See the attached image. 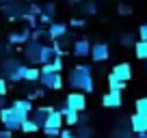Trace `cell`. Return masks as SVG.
<instances>
[{
    "instance_id": "44dd1931",
    "label": "cell",
    "mask_w": 147,
    "mask_h": 138,
    "mask_svg": "<svg viewBox=\"0 0 147 138\" xmlns=\"http://www.w3.org/2000/svg\"><path fill=\"white\" fill-rule=\"evenodd\" d=\"M61 69H63V60H61V56H56L52 63L41 65V74H46V71H61Z\"/></svg>"
},
{
    "instance_id": "277c9868",
    "label": "cell",
    "mask_w": 147,
    "mask_h": 138,
    "mask_svg": "<svg viewBox=\"0 0 147 138\" xmlns=\"http://www.w3.org/2000/svg\"><path fill=\"white\" fill-rule=\"evenodd\" d=\"M39 82H41V86H43V88H52V91H59V88L63 86L61 71H46V74H41Z\"/></svg>"
},
{
    "instance_id": "6da1fadb",
    "label": "cell",
    "mask_w": 147,
    "mask_h": 138,
    "mask_svg": "<svg viewBox=\"0 0 147 138\" xmlns=\"http://www.w3.org/2000/svg\"><path fill=\"white\" fill-rule=\"evenodd\" d=\"M69 86L74 91H82V93H91L93 91V74L89 65H76V67L69 71L67 78Z\"/></svg>"
},
{
    "instance_id": "e0dca14e",
    "label": "cell",
    "mask_w": 147,
    "mask_h": 138,
    "mask_svg": "<svg viewBox=\"0 0 147 138\" xmlns=\"http://www.w3.org/2000/svg\"><path fill=\"white\" fill-rule=\"evenodd\" d=\"M63 35H67V24L52 22L50 26H48V37L50 39H59V37H63Z\"/></svg>"
},
{
    "instance_id": "484cf974",
    "label": "cell",
    "mask_w": 147,
    "mask_h": 138,
    "mask_svg": "<svg viewBox=\"0 0 147 138\" xmlns=\"http://www.w3.org/2000/svg\"><path fill=\"white\" fill-rule=\"evenodd\" d=\"M113 138H134V132L130 129V125L128 127H117L113 132Z\"/></svg>"
},
{
    "instance_id": "603a6c76",
    "label": "cell",
    "mask_w": 147,
    "mask_h": 138,
    "mask_svg": "<svg viewBox=\"0 0 147 138\" xmlns=\"http://www.w3.org/2000/svg\"><path fill=\"white\" fill-rule=\"evenodd\" d=\"M39 78H41V69L26 67V74H24V80H26V82H37Z\"/></svg>"
},
{
    "instance_id": "f1b7e54d",
    "label": "cell",
    "mask_w": 147,
    "mask_h": 138,
    "mask_svg": "<svg viewBox=\"0 0 147 138\" xmlns=\"http://www.w3.org/2000/svg\"><path fill=\"white\" fill-rule=\"evenodd\" d=\"M54 11H56L54 2H48V5L43 7V9H41V13H46V15H52V17H54Z\"/></svg>"
},
{
    "instance_id": "9c48e42d",
    "label": "cell",
    "mask_w": 147,
    "mask_h": 138,
    "mask_svg": "<svg viewBox=\"0 0 147 138\" xmlns=\"http://www.w3.org/2000/svg\"><path fill=\"white\" fill-rule=\"evenodd\" d=\"M130 129H132L134 134H147V117L134 112L132 119H130Z\"/></svg>"
},
{
    "instance_id": "5b68a950",
    "label": "cell",
    "mask_w": 147,
    "mask_h": 138,
    "mask_svg": "<svg viewBox=\"0 0 147 138\" xmlns=\"http://www.w3.org/2000/svg\"><path fill=\"white\" fill-rule=\"evenodd\" d=\"M65 106L74 108V110H78V112H84V108H87V97H84V93L82 91L69 93V95L65 97Z\"/></svg>"
},
{
    "instance_id": "1f68e13d",
    "label": "cell",
    "mask_w": 147,
    "mask_h": 138,
    "mask_svg": "<svg viewBox=\"0 0 147 138\" xmlns=\"http://www.w3.org/2000/svg\"><path fill=\"white\" fill-rule=\"evenodd\" d=\"M138 37L147 41V22H145V24H141V28H138Z\"/></svg>"
},
{
    "instance_id": "4dcf8cb0",
    "label": "cell",
    "mask_w": 147,
    "mask_h": 138,
    "mask_svg": "<svg viewBox=\"0 0 147 138\" xmlns=\"http://www.w3.org/2000/svg\"><path fill=\"white\" fill-rule=\"evenodd\" d=\"M43 134L48 138H56V136H61V129H43Z\"/></svg>"
},
{
    "instance_id": "d6a6232c",
    "label": "cell",
    "mask_w": 147,
    "mask_h": 138,
    "mask_svg": "<svg viewBox=\"0 0 147 138\" xmlns=\"http://www.w3.org/2000/svg\"><path fill=\"white\" fill-rule=\"evenodd\" d=\"M0 138H13V132H11V129H0Z\"/></svg>"
},
{
    "instance_id": "7c38bea8",
    "label": "cell",
    "mask_w": 147,
    "mask_h": 138,
    "mask_svg": "<svg viewBox=\"0 0 147 138\" xmlns=\"http://www.w3.org/2000/svg\"><path fill=\"white\" fill-rule=\"evenodd\" d=\"M74 54L80 56V58H84V56H91V43H89V39H76L71 46Z\"/></svg>"
},
{
    "instance_id": "7402d4cb",
    "label": "cell",
    "mask_w": 147,
    "mask_h": 138,
    "mask_svg": "<svg viewBox=\"0 0 147 138\" xmlns=\"http://www.w3.org/2000/svg\"><path fill=\"white\" fill-rule=\"evenodd\" d=\"M108 86H110V91H123V88H125V82H123V80H119L113 71H110V76H108Z\"/></svg>"
},
{
    "instance_id": "ac0fdd59",
    "label": "cell",
    "mask_w": 147,
    "mask_h": 138,
    "mask_svg": "<svg viewBox=\"0 0 147 138\" xmlns=\"http://www.w3.org/2000/svg\"><path fill=\"white\" fill-rule=\"evenodd\" d=\"M56 50H54V46H43L41 48V54H39V63L41 65H46V63H52V60L56 58Z\"/></svg>"
},
{
    "instance_id": "60d3db41",
    "label": "cell",
    "mask_w": 147,
    "mask_h": 138,
    "mask_svg": "<svg viewBox=\"0 0 147 138\" xmlns=\"http://www.w3.org/2000/svg\"><path fill=\"white\" fill-rule=\"evenodd\" d=\"M9 2H13V0H0V5H9Z\"/></svg>"
},
{
    "instance_id": "f546056e",
    "label": "cell",
    "mask_w": 147,
    "mask_h": 138,
    "mask_svg": "<svg viewBox=\"0 0 147 138\" xmlns=\"http://www.w3.org/2000/svg\"><path fill=\"white\" fill-rule=\"evenodd\" d=\"M52 22H54V19H52V15H46V13L39 15V24H43V26H50Z\"/></svg>"
},
{
    "instance_id": "83f0119b",
    "label": "cell",
    "mask_w": 147,
    "mask_h": 138,
    "mask_svg": "<svg viewBox=\"0 0 147 138\" xmlns=\"http://www.w3.org/2000/svg\"><path fill=\"white\" fill-rule=\"evenodd\" d=\"M134 110H136L138 115H145L147 117V97H141V99L134 101Z\"/></svg>"
},
{
    "instance_id": "8992f818",
    "label": "cell",
    "mask_w": 147,
    "mask_h": 138,
    "mask_svg": "<svg viewBox=\"0 0 147 138\" xmlns=\"http://www.w3.org/2000/svg\"><path fill=\"white\" fill-rule=\"evenodd\" d=\"M41 48H43V43H39L37 39H30V41L26 43L24 56H26V60H28L30 65H37V63H39V54H41Z\"/></svg>"
},
{
    "instance_id": "52a82bcc",
    "label": "cell",
    "mask_w": 147,
    "mask_h": 138,
    "mask_svg": "<svg viewBox=\"0 0 147 138\" xmlns=\"http://www.w3.org/2000/svg\"><path fill=\"white\" fill-rule=\"evenodd\" d=\"M108 56H110V48H108V43L100 41V43H93V46H91V58L95 60V63H104Z\"/></svg>"
},
{
    "instance_id": "ab89813d",
    "label": "cell",
    "mask_w": 147,
    "mask_h": 138,
    "mask_svg": "<svg viewBox=\"0 0 147 138\" xmlns=\"http://www.w3.org/2000/svg\"><path fill=\"white\" fill-rule=\"evenodd\" d=\"M5 108V95H0V110Z\"/></svg>"
},
{
    "instance_id": "ee69618b",
    "label": "cell",
    "mask_w": 147,
    "mask_h": 138,
    "mask_svg": "<svg viewBox=\"0 0 147 138\" xmlns=\"http://www.w3.org/2000/svg\"><path fill=\"white\" fill-rule=\"evenodd\" d=\"M56 138H59V136H56Z\"/></svg>"
},
{
    "instance_id": "ffe728a7",
    "label": "cell",
    "mask_w": 147,
    "mask_h": 138,
    "mask_svg": "<svg viewBox=\"0 0 147 138\" xmlns=\"http://www.w3.org/2000/svg\"><path fill=\"white\" fill-rule=\"evenodd\" d=\"M134 54H136V58L147 60V41L145 39H138V41L134 43Z\"/></svg>"
},
{
    "instance_id": "5bb4252c",
    "label": "cell",
    "mask_w": 147,
    "mask_h": 138,
    "mask_svg": "<svg viewBox=\"0 0 147 138\" xmlns=\"http://www.w3.org/2000/svg\"><path fill=\"white\" fill-rule=\"evenodd\" d=\"M63 115H61V110H52L50 117H48L46 125H43L41 129H61V125H63Z\"/></svg>"
},
{
    "instance_id": "9a60e30c",
    "label": "cell",
    "mask_w": 147,
    "mask_h": 138,
    "mask_svg": "<svg viewBox=\"0 0 147 138\" xmlns=\"http://www.w3.org/2000/svg\"><path fill=\"white\" fill-rule=\"evenodd\" d=\"M13 110L18 112V115H22L24 119H28V117H30V112H32L30 99H18V101H13Z\"/></svg>"
},
{
    "instance_id": "cb8c5ba5",
    "label": "cell",
    "mask_w": 147,
    "mask_h": 138,
    "mask_svg": "<svg viewBox=\"0 0 147 138\" xmlns=\"http://www.w3.org/2000/svg\"><path fill=\"white\" fill-rule=\"evenodd\" d=\"M119 43L123 48H134V43H136V35H134V32H123V35L119 37Z\"/></svg>"
},
{
    "instance_id": "8d00e7d4",
    "label": "cell",
    "mask_w": 147,
    "mask_h": 138,
    "mask_svg": "<svg viewBox=\"0 0 147 138\" xmlns=\"http://www.w3.org/2000/svg\"><path fill=\"white\" fill-rule=\"evenodd\" d=\"M71 24H74V26H84V19L76 17V19H71Z\"/></svg>"
},
{
    "instance_id": "4316f807",
    "label": "cell",
    "mask_w": 147,
    "mask_h": 138,
    "mask_svg": "<svg viewBox=\"0 0 147 138\" xmlns=\"http://www.w3.org/2000/svg\"><path fill=\"white\" fill-rule=\"evenodd\" d=\"M37 129H39V125H37L30 117H28V119L22 123V132H24V134H32V132H37Z\"/></svg>"
},
{
    "instance_id": "74e56055",
    "label": "cell",
    "mask_w": 147,
    "mask_h": 138,
    "mask_svg": "<svg viewBox=\"0 0 147 138\" xmlns=\"http://www.w3.org/2000/svg\"><path fill=\"white\" fill-rule=\"evenodd\" d=\"M87 11H89V13H95V5H93V2H89V5H87Z\"/></svg>"
},
{
    "instance_id": "4fadbf2b",
    "label": "cell",
    "mask_w": 147,
    "mask_h": 138,
    "mask_svg": "<svg viewBox=\"0 0 147 138\" xmlns=\"http://www.w3.org/2000/svg\"><path fill=\"white\" fill-rule=\"evenodd\" d=\"M113 74H115L119 80L128 82V80L132 78V67H130V63H117L115 67H113Z\"/></svg>"
},
{
    "instance_id": "ba28073f",
    "label": "cell",
    "mask_w": 147,
    "mask_h": 138,
    "mask_svg": "<svg viewBox=\"0 0 147 138\" xmlns=\"http://www.w3.org/2000/svg\"><path fill=\"white\" fill-rule=\"evenodd\" d=\"M121 104H123L121 91H108L104 97H102V106L104 108H121Z\"/></svg>"
},
{
    "instance_id": "8fae6325",
    "label": "cell",
    "mask_w": 147,
    "mask_h": 138,
    "mask_svg": "<svg viewBox=\"0 0 147 138\" xmlns=\"http://www.w3.org/2000/svg\"><path fill=\"white\" fill-rule=\"evenodd\" d=\"M30 35H32V30H30V26H26V28H22V30H13L9 35V43H28L30 41Z\"/></svg>"
},
{
    "instance_id": "30bf717a",
    "label": "cell",
    "mask_w": 147,
    "mask_h": 138,
    "mask_svg": "<svg viewBox=\"0 0 147 138\" xmlns=\"http://www.w3.org/2000/svg\"><path fill=\"white\" fill-rule=\"evenodd\" d=\"M54 110V108H50V106H43V108H32V112H30V119L35 121L39 127H43L46 125V121H48V117H50V112Z\"/></svg>"
},
{
    "instance_id": "7a4b0ae2",
    "label": "cell",
    "mask_w": 147,
    "mask_h": 138,
    "mask_svg": "<svg viewBox=\"0 0 147 138\" xmlns=\"http://www.w3.org/2000/svg\"><path fill=\"white\" fill-rule=\"evenodd\" d=\"M0 121H2V125H5L7 129H11V132H18V129H22V123L26 119H24L22 115H18V112L13 110V106H9V108H2L0 110Z\"/></svg>"
},
{
    "instance_id": "d590c367",
    "label": "cell",
    "mask_w": 147,
    "mask_h": 138,
    "mask_svg": "<svg viewBox=\"0 0 147 138\" xmlns=\"http://www.w3.org/2000/svg\"><path fill=\"white\" fill-rule=\"evenodd\" d=\"M78 138H91V129H82Z\"/></svg>"
},
{
    "instance_id": "e575fe53",
    "label": "cell",
    "mask_w": 147,
    "mask_h": 138,
    "mask_svg": "<svg viewBox=\"0 0 147 138\" xmlns=\"http://www.w3.org/2000/svg\"><path fill=\"white\" fill-rule=\"evenodd\" d=\"M59 138H78V136H76V134H71V132H61Z\"/></svg>"
},
{
    "instance_id": "f35d334b",
    "label": "cell",
    "mask_w": 147,
    "mask_h": 138,
    "mask_svg": "<svg viewBox=\"0 0 147 138\" xmlns=\"http://www.w3.org/2000/svg\"><path fill=\"white\" fill-rule=\"evenodd\" d=\"M119 11H121V13H130V7H125V5H121V7H119Z\"/></svg>"
},
{
    "instance_id": "d4e9b609",
    "label": "cell",
    "mask_w": 147,
    "mask_h": 138,
    "mask_svg": "<svg viewBox=\"0 0 147 138\" xmlns=\"http://www.w3.org/2000/svg\"><path fill=\"white\" fill-rule=\"evenodd\" d=\"M26 67L28 65H20L18 69H15L13 74L7 76V80H11V82H20V80H24V74H26Z\"/></svg>"
},
{
    "instance_id": "3957f363",
    "label": "cell",
    "mask_w": 147,
    "mask_h": 138,
    "mask_svg": "<svg viewBox=\"0 0 147 138\" xmlns=\"http://www.w3.org/2000/svg\"><path fill=\"white\" fill-rule=\"evenodd\" d=\"M26 9L28 7L24 5V2H20V0H13L9 5H2V13L9 19H22L24 15H26Z\"/></svg>"
},
{
    "instance_id": "2e32d148",
    "label": "cell",
    "mask_w": 147,
    "mask_h": 138,
    "mask_svg": "<svg viewBox=\"0 0 147 138\" xmlns=\"http://www.w3.org/2000/svg\"><path fill=\"white\" fill-rule=\"evenodd\" d=\"M61 115H63V119H65V123H67V125H78L80 123V112L74 110V108H69V106L61 108Z\"/></svg>"
},
{
    "instance_id": "836d02e7",
    "label": "cell",
    "mask_w": 147,
    "mask_h": 138,
    "mask_svg": "<svg viewBox=\"0 0 147 138\" xmlns=\"http://www.w3.org/2000/svg\"><path fill=\"white\" fill-rule=\"evenodd\" d=\"M0 95H7V80L0 78Z\"/></svg>"
},
{
    "instance_id": "7bdbcfd3",
    "label": "cell",
    "mask_w": 147,
    "mask_h": 138,
    "mask_svg": "<svg viewBox=\"0 0 147 138\" xmlns=\"http://www.w3.org/2000/svg\"><path fill=\"white\" fill-rule=\"evenodd\" d=\"M71 2H74V5H78V2H82V0H71Z\"/></svg>"
},
{
    "instance_id": "d6986e66",
    "label": "cell",
    "mask_w": 147,
    "mask_h": 138,
    "mask_svg": "<svg viewBox=\"0 0 147 138\" xmlns=\"http://www.w3.org/2000/svg\"><path fill=\"white\" fill-rule=\"evenodd\" d=\"M20 65H22V63L15 60V58H5V60H2V65H0V69H2V74H5V76H9V74H13Z\"/></svg>"
},
{
    "instance_id": "b9f144b4",
    "label": "cell",
    "mask_w": 147,
    "mask_h": 138,
    "mask_svg": "<svg viewBox=\"0 0 147 138\" xmlns=\"http://www.w3.org/2000/svg\"><path fill=\"white\" fill-rule=\"evenodd\" d=\"M20 2H24V5H30V2H35V0H20Z\"/></svg>"
}]
</instances>
